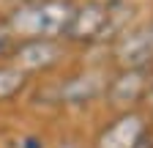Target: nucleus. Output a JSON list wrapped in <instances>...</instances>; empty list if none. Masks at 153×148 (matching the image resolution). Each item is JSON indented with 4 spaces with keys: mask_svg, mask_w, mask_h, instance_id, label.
Listing matches in <instances>:
<instances>
[{
    "mask_svg": "<svg viewBox=\"0 0 153 148\" xmlns=\"http://www.w3.org/2000/svg\"><path fill=\"white\" fill-rule=\"evenodd\" d=\"M74 8L76 0H27V3H16L6 16H0V22L16 41L63 39Z\"/></svg>",
    "mask_w": 153,
    "mask_h": 148,
    "instance_id": "obj_1",
    "label": "nucleus"
},
{
    "mask_svg": "<svg viewBox=\"0 0 153 148\" xmlns=\"http://www.w3.org/2000/svg\"><path fill=\"white\" fill-rule=\"evenodd\" d=\"M66 55H68V49H66L63 39H30V41L14 44L8 63L30 77V74H41V71L60 66L66 61Z\"/></svg>",
    "mask_w": 153,
    "mask_h": 148,
    "instance_id": "obj_2",
    "label": "nucleus"
},
{
    "mask_svg": "<svg viewBox=\"0 0 153 148\" xmlns=\"http://www.w3.org/2000/svg\"><path fill=\"white\" fill-rule=\"evenodd\" d=\"M150 82H153L150 69H118V74L107 80L104 99L109 107L120 110V113H131L140 102L148 99Z\"/></svg>",
    "mask_w": 153,
    "mask_h": 148,
    "instance_id": "obj_3",
    "label": "nucleus"
},
{
    "mask_svg": "<svg viewBox=\"0 0 153 148\" xmlns=\"http://www.w3.org/2000/svg\"><path fill=\"white\" fill-rule=\"evenodd\" d=\"M112 61L118 69H150L153 63V19L126 30L112 41Z\"/></svg>",
    "mask_w": 153,
    "mask_h": 148,
    "instance_id": "obj_4",
    "label": "nucleus"
},
{
    "mask_svg": "<svg viewBox=\"0 0 153 148\" xmlns=\"http://www.w3.org/2000/svg\"><path fill=\"white\" fill-rule=\"evenodd\" d=\"M107 14H109V6L96 3V0L76 3L74 16H71V22H68V28L63 33V41L66 44H79V47L99 44L101 30L107 25Z\"/></svg>",
    "mask_w": 153,
    "mask_h": 148,
    "instance_id": "obj_5",
    "label": "nucleus"
},
{
    "mask_svg": "<svg viewBox=\"0 0 153 148\" xmlns=\"http://www.w3.org/2000/svg\"><path fill=\"white\" fill-rule=\"evenodd\" d=\"M145 132H148L145 118L137 113V110L120 113L115 121H109L99 132L93 148H137V143H140V137Z\"/></svg>",
    "mask_w": 153,
    "mask_h": 148,
    "instance_id": "obj_6",
    "label": "nucleus"
},
{
    "mask_svg": "<svg viewBox=\"0 0 153 148\" xmlns=\"http://www.w3.org/2000/svg\"><path fill=\"white\" fill-rule=\"evenodd\" d=\"M107 88V74L88 69L85 74H76V77H68L60 88H57V102L60 104H88L93 99L104 96Z\"/></svg>",
    "mask_w": 153,
    "mask_h": 148,
    "instance_id": "obj_7",
    "label": "nucleus"
},
{
    "mask_svg": "<svg viewBox=\"0 0 153 148\" xmlns=\"http://www.w3.org/2000/svg\"><path fill=\"white\" fill-rule=\"evenodd\" d=\"M27 80H30L27 74L19 71L16 66H11L8 61L0 63V104L14 102V99L27 88Z\"/></svg>",
    "mask_w": 153,
    "mask_h": 148,
    "instance_id": "obj_8",
    "label": "nucleus"
},
{
    "mask_svg": "<svg viewBox=\"0 0 153 148\" xmlns=\"http://www.w3.org/2000/svg\"><path fill=\"white\" fill-rule=\"evenodd\" d=\"M14 44H16V39L8 33V28L0 22V63H6L8 58H11V49H14Z\"/></svg>",
    "mask_w": 153,
    "mask_h": 148,
    "instance_id": "obj_9",
    "label": "nucleus"
},
{
    "mask_svg": "<svg viewBox=\"0 0 153 148\" xmlns=\"http://www.w3.org/2000/svg\"><path fill=\"white\" fill-rule=\"evenodd\" d=\"M55 148H85L79 140H71V137H66V140H60V143H57Z\"/></svg>",
    "mask_w": 153,
    "mask_h": 148,
    "instance_id": "obj_10",
    "label": "nucleus"
},
{
    "mask_svg": "<svg viewBox=\"0 0 153 148\" xmlns=\"http://www.w3.org/2000/svg\"><path fill=\"white\" fill-rule=\"evenodd\" d=\"M22 143H25V148H44V140H38V137H25Z\"/></svg>",
    "mask_w": 153,
    "mask_h": 148,
    "instance_id": "obj_11",
    "label": "nucleus"
},
{
    "mask_svg": "<svg viewBox=\"0 0 153 148\" xmlns=\"http://www.w3.org/2000/svg\"><path fill=\"white\" fill-rule=\"evenodd\" d=\"M16 3H27V0H16Z\"/></svg>",
    "mask_w": 153,
    "mask_h": 148,
    "instance_id": "obj_12",
    "label": "nucleus"
}]
</instances>
